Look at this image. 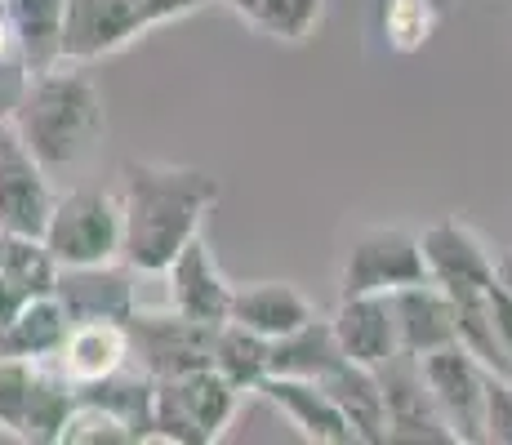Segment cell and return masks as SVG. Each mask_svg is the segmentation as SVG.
Listing matches in <instances>:
<instances>
[{
  "label": "cell",
  "instance_id": "1",
  "mask_svg": "<svg viewBox=\"0 0 512 445\" xmlns=\"http://www.w3.org/2000/svg\"><path fill=\"white\" fill-rule=\"evenodd\" d=\"M121 263L139 276H161L192 236H201L223 187L196 165L125 161L121 165Z\"/></svg>",
  "mask_w": 512,
  "mask_h": 445
},
{
  "label": "cell",
  "instance_id": "2",
  "mask_svg": "<svg viewBox=\"0 0 512 445\" xmlns=\"http://www.w3.org/2000/svg\"><path fill=\"white\" fill-rule=\"evenodd\" d=\"M9 125L32 147V156L49 174H67L90 161L94 147L103 143L107 130L103 89L85 67L54 63L45 72H32Z\"/></svg>",
  "mask_w": 512,
  "mask_h": 445
},
{
  "label": "cell",
  "instance_id": "3",
  "mask_svg": "<svg viewBox=\"0 0 512 445\" xmlns=\"http://www.w3.org/2000/svg\"><path fill=\"white\" fill-rule=\"evenodd\" d=\"M241 397L245 392H236L210 365L179 374V379H161L152 397V432H147V441H174V445L219 441L232 428Z\"/></svg>",
  "mask_w": 512,
  "mask_h": 445
},
{
  "label": "cell",
  "instance_id": "4",
  "mask_svg": "<svg viewBox=\"0 0 512 445\" xmlns=\"http://www.w3.org/2000/svg\"><path fill=\"white\" fill-rule=\"evenodd\" d=\"M41 241L49 245L58 267L116 263L121 259V241H125L121 196L107 192V187H72V192H58Z\"/></svg>",
  "mask_w": 512,
  "mask_h": 445
},
{
  "label": "cell",
  "instance_id": "5",
  "mask_svg": "<svg viewBox=\"0 0 512 445\" xmlns=\"http://www.w3.org/2000/svg\"><path fill=\"white\" fill-rule=\"evenodd\" d=\"M214 330H219V325L192 321V316H183L174 308H161V312L134 308L130 316H125V334H130V365L134 370H143L152 383L192 374V370H201V365H210Z\"/></svg>",
  "mask_w": 512,
  "mask_h": 445
},
{
  "label": "cell",
  "instance_id": "6",
  "mask_svg": "<svg viewBox=\"0 0 512 445\" xmlns=\"http://www.w3.org/2000/svg\"><path fill=\"white\" fill-rule=\"evenodd\" d=\"M415 281H428V267H423L419 232H410V227H366L343 250L339 299H348V294H392Z\"/></svg>",
  "mask_w": 512,
  "mask_h": 445
},
{
  "label": "cell",
  "instance_id": "7",
  "mask_svg": "<svg viewBox=\"0 0 512 445\" xmlns=\"http://www.w3.org/2000/svg\"><path fill=\"white\" fill-rule=\"evenodd\" d=\"M419 370H423V383H428V392H432V401H437L455 445H477L481 441V405H486V365H481L464 343H450V348L419 356Z\"/></svg>",
  "mask_w": 512,
  "mask_h": 445
},
{
  "label": "cell",
  "instance_id": "8",
  "mask_svg": "<svg viewBox=\"0 0 512 445\" xmlns=\"http://www.w3.org/2000/svg\"><path fill=\"white\" fill-rule=\"evenodd\" d=\"M139 36H147V23L130 0H67L63 32H58V63H103Z\"/></svg>",
  "mask_w": 512,
  "mask_h": 445
},
{
  "label": "cell",
  "instance_id": "9",
  "mask_svg": "<svg viewBox=\"0 0 512 445\" xmlns=\"http://www.w3.org/2000/svg\"><path fill=\"white\" fill-rule=\"evenodd\" d=\"M419 250H423V267H428V281H437L455 299L486 294L495 285V254L486 250V241L459 214H446V219L423 227Z\"/></svg>",
  "mask_w": 512,
  "mask_h": 445
},
{
  "label": "cell",
  "instance_id": "10",
  "mask_svg": "<svg viewBox=\"0 0 512 445\" xmlns=\"http://www.w3.org/2000/svg\"><path fill=\"white\" fill-rule=\"evenodd\" d=\"M54 174L32 156L9 121H0V232H45L54 210Z\"/></svg>",
  "mask_w": 512,
  "mask_h": 445
},
{
  "label": "cell",
  "instance_id": "11",
  "mask_svg": "<svg viewBox=\"0 0 512 445\" xmlns=\"http://www.w3.org/2000/svg\"><path fill=\"white\" fill-rule=\"evenodd\" d=\"M379 383H383V410H388V441L455 445L437 401H432V392H428V383H423L419 356L397 352L392 361H383Z\"/></svg>",
  "mask_w": 512,
  "mask_h": 445
},
{
  "label": "cell",
  "instance_id": "12",
  "mask_svg": "<svg viewBox=\"0 0 512 445\" xmlns=\"http://www.w3.org/2000/svg\"><path fill=\"white\" fill-rule=\"evenodd\" d=\"M165 285H170V308L192 316V321H210V325H223L232 312V294L236 285L228 281V272L214 259L210 241L205 236H192L179 254L165 267Z\"/></svg>",
  "mask_w": 512,
  "mask_h": 445
},
{
  "label": "cell",
  "instance_id": "13",
  "mask_svg": "<svg viewBox=\"0 0 512 445\" xmlns=\"http://www.w3.org/2000/svg\"><path fill=\"white\" fill-rule=\"evenodd\" d=\"M397 316V343L406 356H428L459 343V303L437 281H415L388 294Z\"/></svg>",
  "mask_w": 512,
  "mask_h": 445
},
{
  "label": "cell",
  "instance_id": "14",
  "mask_svg": "<svg viewBox=\"0 0 512 445\" xmlns=\"http://www.w3.org/2000/svg\"><path fill=\"white\" fill-rule=\"evenodd\" d=\"M263 401H272L281 410V419L290 428H299L303 441H317V445H357L352 437L348 419L339 414V405L330 401V392L321 388L317 379H294V374H268L259 383Z\"/></svg>",
  "mask_w": 512,
  "mask_h": 445
},
{
  "label": "cell",
  "instance_id": "15",
  "mask_svg": "<svg viewBox=\"0 0 512 445\" xmlns=\"http://www.w3.org/2000/svg\"><path fill=\"white\" fill-rule=\"evenodd\" d=\"M330 330L339 352L357 365H370V370H379L383 361H392L401 352L388 294H348V299H339V308L330 312Z\"/></svg>",
  "mask_w": 512,
  "mask_h": 445
},
{
  "label": "cell",
  "instance_id": "16",
  "mask_svg": "<svg viewBox=\"0 0 512 445\" xmlns=\"http://www.w3.org/2000/svg\"><path fill=\"white\" fill-rule=\"evenodd\" d=\"M54 299L63 303L67 321H125L139 299H134L130 272L116 263H94V267H63L54 285Z\"/></svg>",
  "mask_w": 512,
  "mask_h": 445
},
{
  "label": "cell",
  "instance_id": "17",
  "mask_svg": "<svg viewBox=\"0 0 512 445\" xmlns=\"http://www.w3.org/2000/svg\"><path fill=\"white\" fill-rule=\"evenodd\" d=\"M54 365L72 388L98 383L107 374L130 365V334L125 321H72L63 334V348L54 352Z\"/></svg>",
  "mask_w": 512,
  "mask_h": 445
},
{
  "label": "cell",
  "instance_id": "18",
  "mask_svg": "<svg viewBox=\"0 0 512 445\" xmlns=\"http://www.w3.org/2000/svg\"><path fill=\"white\" fill-rule=\"evenodd\" d=\"M317 383L330 392V401L339 405V414L348 419L352 437L370 441V445H388V410H383L379 370L357 365V361H348V356H343L326 379H317Z\"/></svg>",
  "mask_w": 512,
  "mask_h": 445
},
{
  "label": "cell",
  "instance_id": "19",
  "mask_svg": "<svg viewBox=\"0 0 512 445\" xmlns=\"http://www.w3.org/2000/svg\"><path fill=\"white\" fill-rule=\"evenodd\" d=\"M312 316H317V308H312V299L299 290V285L254 281V285H236L228 321L263 334V339H281V334L299 330V325L312 321Z\"/></svg>",
  "mask_w": 512,
  "mask_h": 445
},
{
  "label": "cell",
  "instance_id": "20",
  "mask_svg": "<svg viewBox=\"0 0 512 445\" xmlns=\"http://www.w3.org/2000/svg\"><path fill=\"white\" fill-rule=\"evenodd\" d=\"M67 325L72 321H67L63 303L54 294L23 299L0 321V356H9V361H54V352L63 348Z\"/></svg>",
  "mask_w": 512,
  "mask_h": 445
},
{
  "label": "cell",
  "instance_id": "21",
  "mask_svg": "<svg viewBox=\"0 0 512 445\" xmlns=\"http://www.w3.org/2000/svg\"><path fill=\"white\" fill-rule=\"evenodd\" d=\"M343 361L339 343H334V330H330V316H312L303 321L299 330L281 334L272 339V352H268V374H294V379H326L334 365Z\"/></svg>",
  "mask_w": 512,
  "mask_h": 445
},
{
  "label": "cell",
  "instance_id": "22",
  "mask_svg": "<svg viewBox=\"0 0 512 445\" xmlns=\"http://www.w3.org/2000/svg\"><path fill=\"white\" fill-rule=\"evenodd\" d=\"M245 27L281 45H303L326 23V0H223Z\"/></svg>",
  "mask_w": 512,
  "mask_h": 445
},
{
  "label": "cell",
  "instance_id": "23",
  "mask_svg": "<svg viewBox=\"0 0 512 445\" xmlns=\"http://www.w3.org/2000/svg\"><path fill=\"white\" fill-rule=\"evenodd\" d=\"M58 259L49 245L32 232H0V281L18 294V299H41L54 294L58 285Z\"/></svg>",
  "mask_w": 512,
  "mask_h": 445
},
{
  "label": "cell",
  "instance_id": "24",
  "mask_svg": "<svg viewBox=\"0 0 512 445\" xmlns=\"http://www.w3.org/2000/svg\"><path fill=\"white\" fill-rule=\"evenodd\" d=\"M268 352H272V339H263V334L245 330V325H236V321H223L219 330H214L210 370L223 374L236 392H254L272 370Z\"/></svg>",
  "mask_w": 512,
  "mask_h": 445
},
{
  "label": "cell",
  "instance_id": "25",
  "mask_svg": "<svg viewBox=\"0 0 512 445\" xmlns=\"http://www.w3.org/2000/svg\"><path fill=\"white\" fill-rule=\"evenodd\" d=\"M18 32L23 58L32 72L58 63V32H63V5L67 0H0Z\"/></svg>",
  "mask_w": 512,
  "mask_h": 445
},
{
  "label": "cell",
  "instance_id": "26",
  "mask_svg": "<svg viewBox=\"0 0 512 445\" xmlns=\"http://www.w3.org/2000/svg\"><path fill=\"white\" fill-rule=\"evenodd\" d=\"M441 27L446 18L423 0H379V36L392 54H419Z\"/></svg>",
  "mask_w": 512,
  "mask_h": 445
},
{
  "label": "cell",
  "instance_id": "27",
  "mask_svg": "<svg viewBox=\"0 0 512 445\" xmlns=\"http://www.w3.org/2000/svg\"><path fill=\"white\" fill-rule=\"evenodd\" d=\"M130 441H139L130 423L90 397H76V405L63 419V432H58V445H130Z\"/></svg>",
  "mask_w": 512,
  "mask_h": 445
},
{
  "label": "cell",
  "instance_id": "28",
  "mask_svg": "<svg viewBox=\"0 0 512 445\" xmlns=\"http://www.w3.org/2000/svg\"><path fill=\"white\" fill-rule=\"evenodd\" d=\"M36 374H41V361H9V356H0V432L5 437L23 441Z\"/></svg>",
  "mask_w": 512,
  "mask_h": 445
},
{
  "label": "cell",
  "instance_id": "29",
  "mask_svg": "<svg viewBox=\"0 0 512 445\" xmlns=\"http://www.w3.org/2000/svg\"><path fill=\"white\" fill-rule=\"evenodd\" d=\"M27 81H32V67H27L23 58V45H18V32L14 23H9L5 5H0V116H14L18 98H23Z\"/></svg>",
  "mask_w": 512,
  "mask_h": 445
},
{
  "label": "cell",
  "instance_id": "30",
  "mask_svg": "<svg viewBox=\"0 0 512 445\" xmlns=\"http://www.w3.org/2000/svg\"><path fill=\"white\" fill-rule=\"evenodd\" d=\"M481 441L512 445V379L486 370V405H481Z\"/></svg>",
  "mask_w": 512,
  "mask_h": 445
},
{
  "label": "cell",
  "instance_id": "31",
  "mask_svg": "<svg viewBox=\"0 0 512 445\" xmlns=\"http://www.w3.org/2000/svg\"><path fill=\"white\" fill-rule=\"evenodd\" d=\"M134 9H139V18L147 23V32L152 27H165V23H179V18L196 14V9H205L210 0H130Z\"/></svg>",
  "mask_w": 512,
  "mask_h": 445
},
{
  "label": "cell",
  "instance_id": "32",
  "mask_svg": "<svg viewBox=\"0 0 512 445\" xmlns=\"http://www.w3.org/2000/svg\"><path fill=\"white\" fill-rule=\"evenodd\" d=\"M486 308H490V321H495V334H499V348H504V356H508V370H512V294H508L499 281L490 285Z\"/></svg>",
  "mask_w": 512,
  "mask_h": 445
},
{
  "label": "cell",
  "instance_id": "33",
  "mask_svg": "<svg viewBox=\"0 0 512 445\" xmlns=\"http://www.w3.org/2000/svg\"><path fill=\"white\" fill-rule=\"evenodd\" d=\"M495 281H499V285H504V290L512 294V250H504V254H499V259H495Z\"/></svg>",
  "mask_w": 512,
  "mask_h": 445
},
{
  "label": "cell",
  "instance_id": "34",
  "mask_svg": "<svg viewBox=\"0 0 512 445\" xmlns=\"http://www.w3.org/2000/svg\"><path fill=\"white\" fill-rule=\"evenodd\" d=\"M18 303H23V299H18V294H14V290H9V285H5V281H0V321H5V316H9V312H14V308H18Z\"/></svg>",
  "mask_w": 512,
  "mask_h": 445
},
{
  "label": "cell",
  "instance_id": "35",
  "mask_svg": "<svg viewBox=\"0 0 512 445\" xmlns=\"http://www.w3.org/2000/svg\"><path fill=\"white\" fill-rule=\"evenodd\" d=\"M423 5H432L441 18H450V14H455V5H459V0H423Z\"/></svg>",
  "mask_w": 512,
  "mask_h": 445
},
{
  "label": "cell",
  "instance_id": "36",
  "mask_svg": "<svg viewBox=\"0 0 512 445\" xmlns=\"http://www.w3.org/2000/svg\"><path fill=\"white\" fill-rule=\"evenodd\" d=\"M0 121H5V116H0Z\"/></svg>",
  "mask_w": 512,
  "mask_h": 445
}]
</instances>
